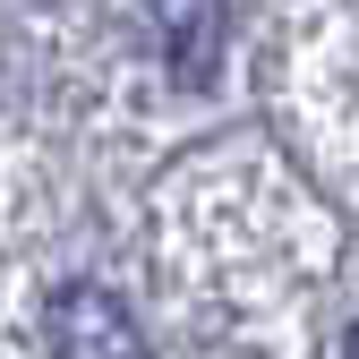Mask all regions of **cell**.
<instances>
[{
    "mask_svg": "<svg viewBox=\"0 0 359 359\" xmlns=\"http://www.w3.org/2000/svg\"><path fill=\"white\" fill-rule=\"evenodd\" d=\"M43 342H52V359H146L137 317H128L103 283L52 291V308H43Z\"/></svg>",
    "mask_w": 359,
    "mask_h": 359,
    "instance_id": "1",
    "label": "cell"
},
{
    "mask_svg": "<svg viewBox=\"0 0 359 359\" xmlns=\"http://www.w3.org/2000/svg\"><path fill=\"white\" fill-rule=\"evenodd\" d=\"M154 26H163V60H171V77H180V86H214L231 0H154Z\"/></svg>",
    "mask_w": 359,
    "mask_h": 359,
    "instance_id": "2",
    "label": "cell"
},
{
    "mask_svg": "<svg viewBox=\"0 0 359 359\" xmlns=\"http://www.w3.org/2000/svg\"><path fill=\"white\" fill-rule=\"evenodd\" d=\"M342 359H359V325H351V342H342Z\"/></svg>",
    "mask_w": 359,
    "mask_h": 359,
    "instance_id": "3",
    "label": "cell"
}]
</instances>
